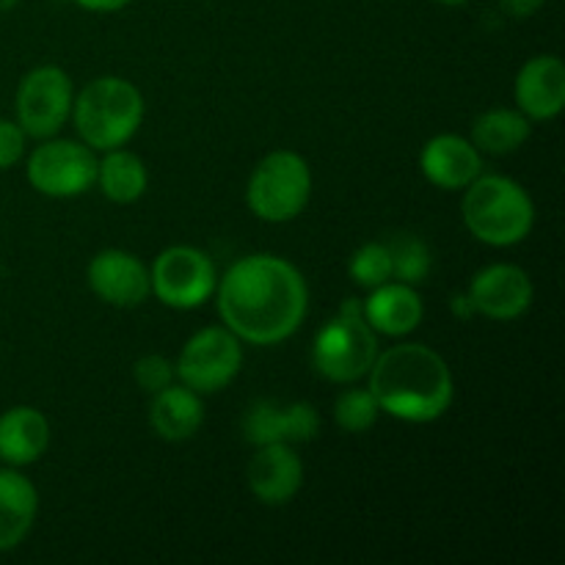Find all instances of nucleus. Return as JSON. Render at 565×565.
Instances as JSON below:
<instances>
[{"label": "nucleus", "mask_w": 565, "mask_h": 565, "mask_svg": "<svg viewBox=\"0 0 565 565\" xmlns=\"http://www.w3.org/2000/svg\"><path fill=\"white\" fill-rule=\"evenodd\" d=\"M17 3H20V0H0V14H6V11L14 9Z\"/></svg>", "instance_id": "31"}, {"label": "nucleus", "mask_w": 565, "mask_h": 565, "mask_svg": "<svg viewBox=\"0 0 565 565\" xmlns=\"http://www.w3.org/2000/svg\"><path fill=\"white\" fill-rule=\"evenodd\" d=\"M50 445V423L39 408L14 406L0 414V461L6 467H31Z\"/></svg>", "instance_id": "18"}, {"label": "nucleus", "mask_w": 565, "mask_h": 565, "mask_svg": "<svg viewBox=\"0 0 565 565\" xmlns=\"http://www.w3.org/2000/svg\"><path fill=\"white\" fill-rule=\"evenodd\" d=\"M423 298L412 285L403 281H384L373 287L367 301H362V318L375 334L406 337L423 323Z\"/></svg>", "instance_id": "17"}, {"label": "nucleus", "mask_w": 565, "mask_h": 565, "mask_svg": "<svg viewBox=\"0 0 565 565\" xmlns=\"http://www.w3.org/2000/svg\"><path fill=\"white\" fill-rule=\"evenodd\" d=\"M97 154L92 147L66 138H44L31 152L25 177L31 188L50 199H72L97 185Z\"/></svg>", "instance_id": "7"}, {"label": "nucleus", "mask_w": 565, "mask_h": 565, "mask_svg": "<svg viewBox=\"0 0 565 565\" xmlns=\"http://www.w3.org/2000/svg\"><path fill=\"white\" fill-rule=\"evenodd\" d=\"M97 185L114 204H132L147 193L149 171L136 152L108 149L97 163Z\"/></svg>", "instance_id": "21"}, {"label": "nucleus", "mask_w": 565, "mask_h": 565, "mask_svg": "<svg viewBox=\"0 0 565 565\" xmlns=\"http://www.w3.org/2000/svg\"><path fill=\"white\" fill-rule=\"evenodd\" d=\"M25 130L17 121L0 119V171H9L25 154Z\"/></svg>", "instance_id": "27"}, {"label": "nucleus", "mask_w": 565, "mask_h": 565, "mask_svg": "<svg viewBox=\"0 0 565 565\" xmlns=\"http://www.w3.org/2000/svg\"><path fill=\"white\" fill-rule=\"evenodd\" d=\"M174 364L166 356H160V353L141 356L136 362V367H132V379H136V384L141 386L143 392H149V395L160 392L163 386L174 384Z\"/></svg>", "instance_id": "26"}, {"label": "nucleus", "mask_w": 565, "mask_h": 565, "mask_svg": "<svg viewBox=\"0 0 565 565\" xmlns=\"http://www.w3.org/2000/svg\"><path fill=\"white\" fill-rule=\"evenodd\" d=\"M530 132L533 125L519 108H491L475 119L472 143L480 152L511 154L527 143Z\"/></svg>", "instance_id": "22"}, {"label": "nucleus", "mask_w": 565, "mask_h": 565, "mask_svg": "<svg viewBox=\"0 0 565 565\" xmlns=\"http://www.w3.org/2000/svg\"><path fill=\"white\" fill-rule=\"evenodd\" d=\"M246 480L263 505H287L303 486V461L292 445H263L248 463Z\"/></svg>", "instance_id": "14"}, {"label": "nucleus", "mask_w": 565, "mask_h": 565, "mask_svg": "<svg viewBox=\"0 0 565 565\" xmlns=\"http://www.w3.org/2000/svg\"><path fill=\"white\" fill-rule=\"evenodd\" d=\"M243 367V345L226 326H210L196 331L182 348L174 364L180 384L196 395H213L226 390Z\"/></svg>", "instance_id": "8"}, {"label": "nucleus", "mask_w": 565, "mask_h": 565, "mask_svg": "<svg viewBox=\"0 0 565 565\" xmlns=\"http://www.w3.org/2000/svg\"><path fill=\"white\" fill-rule=\"evenodd\" d=\"M386 252H390L392 263V279L403 281V285L417 287L419 281L428 279L430 274V248L423 237L408 235V232H401V235L392 237L386 243Z\"/></svg>", "instance_id": "23"}, {"label": "nucleus", "mask_w": 565, "mask_h": 565, "mask_svg": "<svg viewBox=\"0 0 565 565\" xmlns=\"http://www.w3.org/2000/svg\"><path fill=\"white\" fill-rule=\"evenodd\" d=\"M81 9L86 11H94V14H114V11H121L125 9L130 0H75Z\"/></svg>", "instance_id": "29"}, {"label": "nucleus", "mask_w": 565, "mask_h": 565, "mask_svg": "<svg viewBox=\"0 0 565 565\" xmlns=\"http://www.w3.org/2000/svg\"><path fill=\"white\" fill-rule=\"evenodd\" d=\"M348 274L364 290H373V287L384 285L392 279V263L390 252H386V243H364L353 252L351 263H348Z\"/></svg>", "instance_id": "25"}, {"label": "nucleus", "mask_w": 565, "mask_h": 565, "mask_svg": "<svg viewBox=\"0 0 565 565\" xmlns=\"http://www.w3.org/2000/svg\"><path fill=\"white\" fill-rule=\"evenodd\" d=\"M312 196V169L292 149L265 154L246 185V204L265 224H287L307 210Z\"/></svg>", "instance_id": "5"}, {"label": "nucleus", "mask_w": 565, "mask_h": 565, "mask_svg": "<svg viewBox=\"0 0 565 565\" xmlns=\"http://www.w3.org/2000/svg\"><path fill=\"white\" fill-rule=\"evenodd\" d=\"M141 92L130 81L116 75L94 77L75 94L72 103V125L86 147L94 152L119 149L130 141L143 121Z\"/></svg>", "instance_id": "3"}, {"label": "nucleus", "mask_w": 565, "mask_h": 565, "mask_svg": "<svg viewBox=\"0 0 565 565\" xmlns=\"http://www.w3.org/2000/svg\"><path fill=\"white\" fill-rule=\"evenodd\" d=\"M467 296L475 315L508 323V320L522 318L533 307L535 290L527 270L511 263H497L472 276Z\"/></svg>", "instance_id": "11"}, {"label": "nucleus", "mask_w": 565, "mask_h": 565, "mask_svg": "<svg viewBox=\"0 0 565 565\" xmlns=\"http://www.w3.org/2000/svg\"><path fill=\"white\" fill-rule=\"evenodd\" d=\"M149 423L163 441H185L199 434L204 423L202 395L185 384H169L152 395Z\"/></svg>", "instance_id": "20"}, {"label": "nucleus", "mask_w": 565, "mask_h": 565, "mask_svg": "<svg viewBox=\"0 0 565 565\" xmlns=\"http://www.w3.org/2000/svg\"><path fill=\"white\" fill-rule=\"evenodd\" d=\"M379 334L362 315H337L318 331L312 345V364L331 384H356L379 356Z\"/></svg>", "instance_id": "6"}, {"label": "nucleus", "mask_w": 565, "mask_h": 565, "mask_svg": "<svg viewBox=\"0 0 565 565\" xmlns=\"http://www.w3.org/2000/svg\"><path fill=\"white\" fill-rule=\"evenodd\" d=\"M86 276L94 296L110 307H141L152 292L149 268L141 263V257L125 252V248H105V252L94 254Z\"/></svg>", "instance_id": "12"}, {"label": "nucleus", "mask_w": 565, "mask_h": 565, "mask_svg": "<svg viewBox=\"0 0 565 565\" xmlns=\"http://www.w3.org/2000/svg\"><path fill=\"white\" fill-rule=\"evenodd\" d=\"M419 169L430 185L441 191H463L475 177L483 174V154L469 138L441 132L423 147Z\"/></svg>", "instance_id": "15"}, {"label": "nucleus", "mask_w": 565, "mask_h": 565, "mask_svg": "<svg viewBox=\"0 0 565 565\" xmlns=\"http://www.w3.org/2000/svg\"><path fill=\"white\" fill-rule=\"evenodd\" d=\"M226 329L248 345H279L301 329L309 312V287L301 270L276 254L237 259L215 285Z\"/></svg>", "instance_id": "1"}, {"label": "nucleus", "mask_w": 565, "mask_h": 565, "mask_svg": "<svg viewBox=\"0 0 565 565\" xmlns=\"http://www.w3.org/2000/svg\"><path fill=\"white\" fill-rule=\"evenodd\" d=\"M436 3H441V6H463V3H469V0H436Z\"/></svg>", "instance_id": "32"}, {"label": "nucleus", "mask_w": 565, "mask_h": 565, "mask_svg": "<svg viewBox=\"0 0 565 565\" xmlns=\"http://www.w3.org/2000/svg\"><path fill=\"white\" fill-rule=\"evenodd\" d=\"M320 430V414L312 403L298 401L279 406L274 401L254 403L243 419V434L254 447L263 445H303Z\"/></svg>", "instance_id": "13"}, {"label": "nucleus", "mask_w": 565, "mask_h": 565, "mask_svg": "<svg viewBox=\"0 0 565 565\" xmlns=\"http://www.w3.org/2000/svg\"><path fill=\"white\" fill-rule=\"evenodd\" d=\"M152 292L171 309H196L213 298L218 270L213 257L196 246H171L149 268Z\"/></svg>", "instance_id": "9"}, {"label": "nucleus", "mask_w": 565, "mask_h": 565, "mask_svg": "<svg viewBox=\"0 0 565 565\" xmlns=\"http://www.w3.org/2000/svg\"><path fill=\"white\" fill-rule=\"evenodd\" d=\"M72 103H75L72 77L61 66H36L17 86V125L25 130V136L39 141L53 138L70 121Z\"/></svg>", "instance_id": "10"}, {"label": "nucleus", "mask_w": 565, "mask_h": 565, "mask_svg": "<svg viewBox=\"0 0 565 565\" xmlns=\"http://www.w3.org/2000/svg\"><path fill=\"white\" fill-rule=\"evenodd\" d=\"M450 309L458 315V318H463V320L472 318V315H475V307H472V301H469L467 292H463V296H452Z\"/></svg>", "instance_id": "30"}, {"label": "nucleus", "mask_w": 565, "mask_h": 565, "mask_svg": "<svg viewBox=\"0 0 565 565\" xmlns=\"http://www.w3.org/2000/svg\"><path fill=\"white\" fill-rule=\"evenodd\" d=\"M500 3H502V9L513 17H533L535 11L546 3V0H500Z\"/></svg>", "instance_id": "28"}, {"label": "nucleus", "mask_w": 565, "mask_h": 565, "mask_svg": "<svg viewBox=\"0 0 565 565\" xmlns=\"http://www.w3.org/2000/svg\"><path fill=\"white\" fill-rule=\"evenodd\" d=\"M367 379V390L379 401L381 414L401 423H436L456 401L450 367L423 342H403L379 353Z\"/></svg>", "instance_id": "2"}, {"label": "nucleus", "mask_w": 565, "mask_h": 565, "mask_svg": "<svg viewBox=\"0 0 565 565\" xmlns=\"http://www.w3.org/2000/svg\"><path fill=\"white\" fill-rule=\"evenodd\" d=\"M39 513V491L14 467L0 469V552H11L28 539Z\"/></svg>", "instance_id": "19"}, {"label": "nucleus", "mask_w": 565, "mask_h": 565, "mask_svg": "<svg viewBox=\"0 0 565 565\" xmlns=\"http://www.w3.org/2000/svg\"><path fill=\"white\" fill-rule=\"evenodd\" d=\"M519 110L530 121H550L565 108V64L557 55H535L513 83Z\"/></svg>", "instance_id": "16"}, {"label": "nucleus", "mask_w": 565, "mask_h": 565, "mask_svg": "<svg viewBox=\"0 0 565 565\" xmlns=\"http://www.w3.org/2000/svg\"><path fill=\"white\" fill-rule=\"evenodd\" d=\"M381 417L379 401L370 390H345L334 403V423L345 434H364L373 428Z\"/></svg>", "instance_id": "24"}, {"label": "nucleus", "mask_w": 565, "mask_h": 565, "mask_svg": "<svg viewBox=\"0 0 565 565\" xmlns=\"http://www.w3.org/2000/svg\"><path fill=\"white\" fill-rule=\"evenodd\" d=\"M463 191V224L486 246H516L533 232L535 204L511 177L480 174Z\"/></svg>", "instance_id": "4"}]
</instances>
